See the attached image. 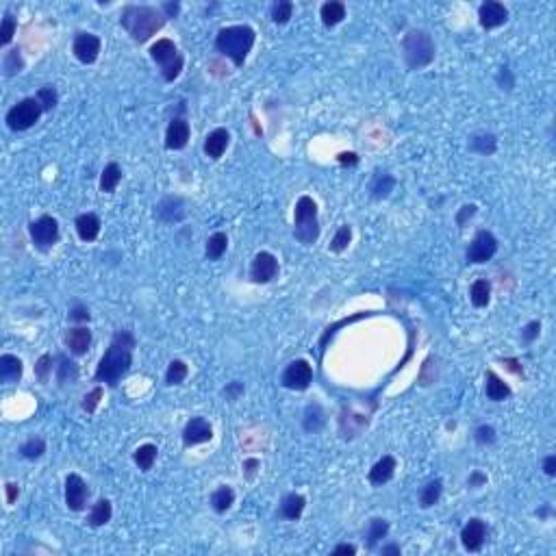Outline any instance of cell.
Listing matches in <instances>:
<instances>
[{
    "instance_id": "cell-13",
    "label": "cell",
    "mask_w": 556,
    "mask_h": 556,
    "mask_svg": "<svg viewBox=\"0 0 556 556\" xmlns=\"http://www.w3.org/2000/svg\"><path fill=\"white\" fill-rule=\"evenodd\" d=\"M100 50H103V41L98 35L94 33H87V31H81L74 35V41H72V54L74 59L83 65H92L98 61L100 57Z\"/></svg>"
},
{
    "instance_id": "cell-37",
    "label": "cell",
    "mask_w": 556,
    "mask_h": 556,
    "mask_svg": "<svg viewBox=\"0 0 556 556\" xmlns=\"http://www.w3.org/2000/svg\"><path fill=\"white\" fill-rule=\"evenodd\" d=\"M441 495H443V480L441 478L428 480L422 486V491H420V506L422 509H433L435 504H439Z\"/></svg>"
},
{
    "instance_id": "cell-14",
    "label": "cell",
    "mask_w": 556,
    "mask_h": 556,
    "mask_svg": "<svg viewBox=\"0 0 556 556\" xmlns=\"http://www.w3.org/2000/svg\"><path fill=\"white\" fill-rule=\"evenodd\" d=\"M180 439H183L185 448L202 446V443H208L213 439V426L208 424V420H204L202 415H196V417H191V420H187V424L183 426Z\"/></svg>"
},
{
    "instance_id": "cell-25",
    "label": "cell",
    "mask_w": 556,
    "mask_h": 556,
    "mask_svg": "<svg viewBox=\"0 0 556 556\" xmlns=\"http://www.w3.org/2000/svg\"><path fill=\"white\" fill-rule=\"evenodd\" d=\"M24 374V363L22 359L16 354H3L0 356V383L3 385H13L20 383Z\"/></svg>"
},
{
    "instance_id": "cell-18",
    "label": "cell",
    "mask_w": 556,
    "mask_h": 556,
    "mask_svg": "<svg viewBox=\"0 0 556 556\" xmlns=\"http://www.w3.org/2000/svg\"><path fill=\"white\" fill-rule=\"evenodd\" d=\"M509 22V9L498 0H486L478 7V24L484 31H493Z\"/></svg>"
},
{
    "instance_id": "cell-23",
    "label": "cell",
    "mask_w": 556,
    "mask_h": 556,
    "mask_svg": "<svg viewBox=\"0 0 556 556\" xmlns=\"http://www.w3.org/2000/svg\"><path fill=\"white\" fill-rule=\"evenodd\" d=\"M304 509H307V498L302 493L291 491L281 500V506H278V517L287 520V522H298L302 517Z\"/></svg>"
},
{
    "instance_id": "cell-17",
    "label": "cell",
    "mask_w": 556,
    "mask_h": 556,
    "mask_svg": "<svg viewBox=\"0 0 556 556\" xmlns=\"http://www.w3.org/2000/svg\"><path fill=\"white\" fill-rule=\"evenodd\" d=\"M155 215L163 224H180L187 217V202L180 196H163L155 206Z\"/></svg>"
},
{
    "instance_id": "cell-62",
    "label": "cell",
    "mask_w": 556,
    "mask_h": 556,
    "mask_svg": "<svg viewBox=\"0 0 556 556\" xmlns=\"http://www.w3.org/2000/svg\"><path fill=\"white\" fill-rule=\"evenodd\" d=\"M381 554L383 556H400L402 554V548L398 544H387V546L381 548Z\"/></svg>"
},
{
    "instance_id": "cell-56",
    "label": "cell",
    "mask_w": 556,
    "mask_h": 556,
    "mask_svg": "<svg viewBox=\"0 0 556 556\" xmlns=\"http://www.w3.org/2000/svg\"><path fill=\"white\" fill-rule=\"evenodd\" d=\"M486 480H489V478H486L484 471L474 469V471H471V474H469V478H467V486H469V489H480V486L486 484Z\"/></svg>"
},
{
    "instance_id": "cell-63",
    "label": "cell",
    "mask_w": 556,
    "mask_h": 556,
    "mask_svg": "<svg viewBox=\"0 0 556 556\" xmlns=\"http://www.w3.org/2000/svg\"><path fill=\"white\" fill-rule=\"evenodd\" d=\"M550 513H552V509H550V506H544L541 511H537V515H539V517H548Z\"/></svg>"
},
{
    "instance_id": "cell-39",
    "label": "cell",
    "mask_w": 556,
    "mask_h": 556,
    "mask_svg": "<svg viewBox=\"0 0 556 556\" xmlns=\"http://www.w3.org/2000/svg\"><path fill=\"white\" fill-rule=\"evenodd\" d=\"M157 456H159V448L155 443H144V446H139L133 452V461L142 471H150L152 465L157 463Z\"/></svg>"
},
{
    "instance_id": "cell-22",
    "label": "cell",
    "mask_w": 556,
    "mask_h": 556,
    "mask_svg": "<svg viewBox=\"0 0 556 556\" xmlns=\"http://www.w3.org/2000/svg\"><path fill=\"white\" fill-rule=\"evenodd\" d=\"M74 228H76V235H78V239L83 244H92V242L98 239V235L103 231V222H100V217L96 215V213L87 211V213L76 215Z\"/></svg>"
},
{
    "instance_id": "cell-5",
    "label": "cell",
    "mask_w": 556,
    "mask_h": 556,
    "mask_svg": "<svg viewBox=\"0 0 556 556\" xmlns=\"http://www.w3.org/2000/svg\"><path fill=\"white\" fill-rule=\"evenodd\" d=\"M319 208L311 196H300L294 206V237L302 246H313L319 239Z\"/></svg>"
},
{
    "instance_id": "cell-46",
    "label": "cell",
    "mask_w": 556,
    "mask_h": 556,
    "mask_svg": "<svg viewBox=\"0 0 556 556\" xmlns=\"http://www.w3.org/2000/svg\"><path fill=\"white\" fill-rule=\"evenodd\" d=\"M103 398H105V389H103L100 385H96V387L92 389V392H87L85 396H83V400H81V409L85 411L87 415H94L96 411H98Z\"/></svg>"
},
{
    "instance_id": "cell-30",
    "label": "cell",
    "mask_w": 556,
    "mask_h": 556,
    "mask_svg": "<svg viewBox=\"0 0 556 556\" xmlns=\"http://www.w3.org/2000/svg\"><path fill=\"white\" fill-rule=\"evenodd\" d=\"M392 526L385 517H372L367 528H365V548L367 550H376V546L381 544L383 539H387Z\"/></svg>"
},
{
    "instance_id": "cell-47",
    "label": "cell",
    "mask_w": 556,
    "mask_h": 556,
    "mask_svg": "<svg viewBox=\"0 0 556 556\" xmlns=\"http://www.w3.org/2000/svg\"><path fill=\"white\" fill-rule=\"evenodd\" d=\"M16 31H18V20L13 18V13L11 11H5V16H3V29H0V46L7 48L13 37H16Z\"/></svg>"
},
{
    "instance_id": "cell-8",
    "label": "cell",
    "mask_w": 556,
    "mask_h": 556,
    "mask_svg": "<svg viewBox=\"0 0 556 556\" xmlns=\"http://www.w3.org/2000/svg\"><path fill=\"white\" fill-rule=\"evenodd\" d=\"M29 237L39 253H48L61 239L59 222L52 215H39L37 220L29 222Z\"/></svg>"
},
{
    "instance_id": "cell-48",
    "label": "cell",
    "mask_w": 556,
    "mask_h": 556,
    "mask_svg": "<svg viewBox=\"0 0 556 556\" xmlns=\"http://www.w3.org/2000/svg\"><path fill=\"white\" fill-rule=\"evenodd\" d=\"M495 85H498L500 89H502V92H506V94H511L513 89H515L517 78H515V74H513V70H511L506 63L498 67V72H495Z\"/></svg>"
},
{
    "instance_id": "cell-51",
    "label": "cell",
    "mask_w": 556,
    "mask_h": 556,
    "mask_svg": "<svg viewBox=\"0 0 556 556\" xmlns=\"http://www.w3.org/2000/svg\"><path fill=\"white\" fill-rule=\"evenodd\" d=\"M476 213H478V204H474V202L463 204V206L456 211V215H454L456 226H458V228H465V226H467V222L476 217Z\"/></svg>"
},
{
    "instance_id": "cell-44",
    "label": "cell",
    "mask_w": 556,
    "mask_h": 556,
    "mask_svg": "<svg viewBox=\"0 0 556 556\" xmlns=\"http://www.w3.org/2000/svg\"><path fill=\"white\" fill-rule=\"evenodd\" d=\"M35 98L41 105V109H44V114H50V111L59 105V92L54 85H44V87L37 89Z\"/></svg>"
},
{
    "instance_id": "cell-33",
    "label": "cell",
    "mask_w": 556,
    "mask_h": 556,
    "mask_svg": "<svg viewBox=\"0 0 556 556\" xmlns=\"http://www.w3.org/2000/svg\"><path fill=\"white\" fill-rule=\"evenodd\" d=\"M208 504H211V509L217 513V515H224V513H228L235 504V491H233V486L228 484H220L217 489L211 493V498H208Z\"/></svg>"
},
{
    "instance_id": "cell-16",
    "label": "cell",
    "mask_w": 556,
    "mask_h": 556,
    "mask_svg": "<svg viewBox=\"0 0 556 556\" xmlns=\"http://www.w3.org/2000/svg\"><path fill=\"white\" fill-rule=\"evenodd\" d=\"M486 535H489V528L486 522L480 517H469L467 524L461 528V544L467 552L476 554L484 548L486 544Z\"/></svg>"
},
{
    "instance_id": "cell-41",
    "label": "cell",
    "mask_w": 556,
    "mask_h": 556,
    "mask_svg": "<svg viewBox=\"0 0 556 556\" xmlns=\"http://www.w3.org/2000/svg\"><path fill=\"white\" fill-rule=\"evenodd\" d=\"M24 70V59H22V50L20 48H9L3 57V74L7 78L20 74Z\"/></svg>"
},
{
    "instance_id": "cell-19",
    "label": "cell",
    "mask_w": 556,
    "mask_h": 556,
    "mask_svg": "<svg viewBox=\"0 0 556 556\" xmlns=\"http://www.w3.org/2000/svg\"><path fill=\"white\" fill-rule=\"evenodd\" d=\"M92 330L89 326H72L65 330L63 343L67 348V352L72 356H85L92 348Z\"/></svg>"
},
{
    "instance_id": "cell-31",
    "label": "cell",
    "mask_w": 556,
    "mask_h": 556,
    "mask_svg": "<svg viewBox=\"0 0 556 556\" xmlns=\"http://www.w3.org/2000/svg\"><path fill=\"white\" fill-rule=\"evenodd\" d=\"M319 18L326 29H335L345 20V5L339 0H328L322 7H319Z\"/></svg>"
},
{
    "instance_id": "cell-29",
    "label": "cell",
    "mask_w": 556,
    "mask_h": 556,
    "mask_svg": "<svg viewBox=\"0 0 556 556\" xmlns=\"http://www.w3.org/2000/svg\"><path fill=\"white\" fill-rule=\"evenodd\" d=\"M467 150L474 152V155H480V157H491L498 152V137L493 133H474L469 137V144H467Z\"/></svg>"
},
{
    "instance_id": "cell-20",
    "label": "cell",
    "mask_w": 556,
    "mask_h": 556,
    "mask_svg": "<svg viewBox=\"0 0 556 556\" xmlns=\"http://www.w3.org/2000/svg\"><path fill=\"white\" fill-rule=\"evenodd\" d=\"M228 146H231V131L220 127V129H213L204 137L202 152L211 161H220L222 157H224V152L228 150Z\"/></svg>"
},
{
    "instance_id": "cell-50",
    "label": "cell",
    "mask_w": 556,
    "mask_h": 556,
    "mask_svg": "<svg viewBox=\"0 0 556 556\" xmlns=\"http://www.w3.org/2000/svg\"><path fill=\"white\" fill-rule=\"evenodd\" d=\"M498 439V433L491 424H480L476 430H474V441L478 446H493Z\"/></svg>"
},
{
    "instance_id": "cell-35",
    "label": "cell",
    "mask_w": 556,
    "mask_h": 556,
    "mask_svg": "<svg viewBox=\"0 0 556 556\" xmlns=\"http://www.w3.org/2000/svg\"><path fill=\"white\" fill-rule=\"evenodd\" d=\"M226 250H228V235L224 231H217V233H213L211 237L206 239V244H204V257L208 261H220L222 257L226 255Z\"/></svg>"
},
{
    "instance_id": "cell-12",
    "label": "cell",
    "mask_w": 556,
    "mask_h": 556,
    "mask_svg": "<svg viewBox=\"0 0 556 556\" xmlns=\"http://www.w3.org/2000/svg\"><path fill=\"white\" fill-rule=\"evenodd\" d=\"M63 500L67 511L72 513H81L87 509V500H89V486L87 482L83 480L78 474H67L65 482H63Z\"/></svg>"
},
{
    "instance_id": "cell-54",
    "label": "cell",
    "mask_w": 556,
    "mask_h": 556,
    "mask_svg": "<svg viewBox=\"0 0 556 556\" xmlns=\"http://www.w3.org/2000/svg\"><path fill=\"white\" fill-rule=\"evenodd\" d=\"M242 469H244V478L246 480H255L257 474H259V469H261V461H259V458H255V456H250V458H246V461H244Z\"/></svg>"
},
{
    "instance_id": "cell-21",
    "label": "cell",
    "mask_w": 556,
    "mask_h": 556,
    "mask_svg": "<svg viewBox=\"0 0 556 556\" xmlns=\"http://www.w3.org/2000/svg\"><path fill=\"white\" fill-rule=\"evenodd\" d=\"M396 469H398V461L392 456V454H385L381 456L376 463H374L367 471V480L370 484L374 486H383L387 482H392L394 476H396Z\"/></svg>"
},
{
    "instance_id": "cell-43",
    "label": "cell",
    "mask_w": 556,
    "mask_h": 556,
    "mask_svg": "<svg viewBox=\"0 0 556 556\" xmlns=\"http://www.w3.org/2000/svg\"><path fill=\"white\" fill-rule=\"evenodd\" d=\"M291 16H294V3H291V0H276V3L270 7V18L278 26L287 24L291 20Z\"/></svg>"
},
{
    "instance_id": "cell-38",
    "label": "cell",
    "mask_w": 556,
    "mask_h": 556,
    "mask_svg": "<svg viewBox=\"0 0 556 556\" xmlns=\"http://www.w3.org/2000/svg\"><path fill=\"white\" fill-rule=\"evenodd\" d=\"M187 376H189V365L183 359H172L168 363V370H165V385L178 387L187 381Z\"/></svg>"
},
{
    "instance_id": "cell-59",
    "label": "cell",
    "mask_w": 556,
    "mask_h": 556,
    "mask_svg": "<svg viewBox=\"0 0 556 556\" xmlns=\"http://www.w3.org/2000/svg\"><path fill=\"white\" fill-rule=\"evenodd\" d=\"M502 365H506V370H511L513 374H517V376H522V378H524V365L520 363L517 359L506 356V359H502Z\"/></svg>"
},
{
    "instance_id": "cell-42",
    "label": "cell",
    "mask_w": 556,
    "mask_h": 556,
    "mask_svg": "<svg viewBox=\"0 0 556 556\" xmlns=\"http://www.w3.org/2000/svg\"><path fill=\"white\" fill-rule=\"evenodd\" d=\"M350 244H352V226L350 224H341L335 231V235H332V239L328 244V250H330V253L339 255V253H343V250H348V246H350Z\"/></svg>"
},
{
    "instance_id": "cell-53",
    "label": "cell",
    "mask_w": 556,
    "mask_h": 556,
    "mask_svg": "<svg viewBox=\"0 0 556 556\" xmlns=\"http://www.w3.org/2000/svg\"><path fill=\"white\" fill-rule=\"evenodd\" d=\"M244 392H246L244 383H239V381H231L224 389H222V396H224L228 402H237V400L244 396Z\"/></svg>"
},
{
    "instance_id": "cell-32",
    "label": "cell",
    "mask_w": 556,
    "mask_h": 556,
    "mask_svg": "<svg viewBox=\"0 0 556 556\" xmlns=\"http://www.w3.org/2000/svg\"><path fill=\"white\" fill-rule=\"evenodd\" d=\"M111 517H114V504H111L109 498H100L89 511L87 526L89 528H103L111 522Z\"/></svg>"
},
{
    "instance_id": "cell-40",
    "label": "cell",
    "mask_w": 556,
    "mask_h": 556,
    "mask_svg": "<svg viewBox=\"0 0 556 556\" xmlns=\"http://www.w3.org/2000/svg\"><path fill=\"white\" fill-rule=\"evenodd\" d=\"M18 454L24 461H39V458L46 454V441L41 437H29L18 448Z\"/></svg>"
},
{
    "instance_id": "cell-52",
    "label": "cell",
    "mask_w": 556,
    "mask_h": 556,
    "mask_svg": "<svg viewBox=\"0 0 556 556\" xmlns=\"http://www.w3.org/2000/svg\"><path fill=\"white\" fill-rule=\"evenodd\" d=\"M541 335V322L539 319H533V322H528L524 328H522V341L524 343H535Z\"/></svg>"
},
{
    "instance_id": "cell-49",
    "label": "cell",
    "mask_w": 556,
    "mask_h": 556,
    "mask_svg": "<svg viewBox=\"0 0 556 556\" xmlns=\"http://www.w3.org/2000/svg\"><path fill=\"white\" fill-rule=\"evenodd\" d=\"M67 319H70V322H72V324L85 326V324H89L92 313H89V309L85 307V304L74 302L72 307H70V311H67Z\"/></svg>"
},
{
    "instance_id": "cell-9",
    "label": "cell",
    "mask_w": 556,
    "mask_h": 556,
    "mask_svg": "<svg viewBox=\"0 0 556 556\" xmlns=\"http://www.w3.org/2000/svg\"><path fill=\"white\" fill-rule=\"evenodd\" d=\"M313 383V365L307 359H296L283 370L281 385L289 392H307Z\"/></svg>"
},
{
    "instance_id": "cell-26",
    "label": "cell",
    "mask_w": 556,
    "mask_h": 556,
    "mask_svg": "<svg viewBox=\"0 0 556 556\" xmlns=\"http://www.w3.org/2000/svg\"><path fill=\"white\" fill-rule=\"evenodd\" d=\"M396 185H398V180L394 174L378 170L370 183V198L372 200H387L389 196H392V191L396 189Z\"/></svg>"
},
{
    "instance_id": "cell-58",
    "label": "cell",
    "mask_w": 556,
    "mask_h": 556,
    "mask_svg": "<svg viewBox=\"0 0 556 556\" xmlns=\"http://www.w3.org/2000/svg\"><path fill=\"white\" fill-rule=\"evenodd\" d=\"M159 7H161V11L165 13V18H168V20L178 18V13H180V3H174V0H168V3H161Z\"/></svg>"
},
{
    "instance_id": "cell-15",
    "label": "cell",
    "mask_w": 556,
    "mask_h": 556,
    "mask_svg": "<svg viewBox=\"0 0 556 556\" xmlns=\"http://www.w3.org/2000/svg\"><path fill=\"white\" fill-rule=\"evenodd\" d=\"M191 139V127L189 120L185 118V111H180L178 116H174L165 129V148L168 150H183Z\"/></svg>"
},
{
    "instance_id": "cell-24",
    "label": "cell",
    "mask_w": 556,
    "mask_h": 556,
    "mask_svg": "<svg viewBox=\"0 0 556 556\" xmlns=\"http://www.w3.org/2000/svg\"><path fill=\"white\" fill-rule=\"evenodd\" d=\"M484 396L489 398L491 402H504L513 396V389L509 387V383H504V378H500L493 370H486L484 374Z\"/></svg>"
},
{
    "instance_id": "cell-3",
    "label": "cell",
    "mask_w": 556,
    "mask_h": 556,
    "mask_svg": "<svg viewBox=\"0 0 556 556\" xmlns=\"http://www.w3.org/2000/svg\"><path fill=\"white\" fill-rule=\"evenodd\" d=\"M255 44H257V31L250 24L222 26L215 35V50L222 57H226L235 67H244Z\"/></svg>"
},
{
    "instance_id": "cell-27",
    "label": "cell",
    "mask_w": 556,
    "mask_h": 556,
    "mask_svg": "<svg viewBox=\"0 0 556 556\" xmlns=\"http://www.w3.org/2000/svg\"><path fill=\"white\" fill-rule=\"evenodd\" d=\"M326 426V411L319 402H309L302 413V428L311 435H317Z\"/></svg>"
},
{
    "instance_id": "cell-45",
    "label": "cell",
    "mask_w": 556,
    "mask_h": 556,
    "mask_svg": "<svg viewBox=\"0 0 556 556\" xmlns=\"http://www.w3.org/2000/svg\"><path fill=\"white\" fill-rule=\"evenodd\" d=\"M54 363H57V356H52L50 352H44L35 361V376H37L39 383H48L50 381Z\"/></svg>"
},
{
    "instance_id": "cell-28",
    "label": "cell",
    "mask_w": 556,
    "mask_h": 556,
    "mask_svg": "<svg viewBox=\"0 0 556 556\" xmlns=\"http://www.w3.org/2000/svg\"><path fill=\"white\" fill-rule=\"evenodd\" d=\"M78 365L74 359H70L67 354H57V365H54V376H57V383L61 387L65 385H76L78 381Z\"/></svg>"
},
{
    "instance_id": "cell-2",
    "label": "cell",
    "mask_w": 556,
    "mask_h": 556,
    "mask_svg": "<svg viewBox=\"0 0 556 556\" xmlns=\"http://www.w3.org/2000/svg\"><path fill=\"white\" fill-rule=\"evenodd\" d=\"M168 24V18L161 11V7L152 5H124L120 13V26L131 35L133 41L144 44V41L155 37L163 26Z\"/></svg>"
},
{
    "instance_id": "cell-10",
    "label": "cell",
    "mask_w": 556,
    "mask_h": 556,
    "mask_svg": "<svg viewBox=\"0 0 556 556\" xmlns=\"http://www.w3.org/2000/svg\"><path fill=\"white\" fill-rule=\"evenodd\" d=\"M498 253V239L491 231H478L474 235V239L469 242L465 250V259L471 266H482V263L491 261Z\"/></svg>"
},
{
    "instance_id": "cell-7",
    "label": "cell",
    "mask_w": 556,
    "mask_h": 556,
    "mask_svg": "<svg viewBox=\"0 0 556 556\" xmlns=\"http://www.w3.org/2000/svg\"><path fill=\"white\" fill-rule=\"evenodd\" d=\"M41 114H44V109H41L37 98H35V96H29V98L18 100L7 111L5 124H7V129L13 131V133H24V131H29V129L35 127V124L39 122V118H41Z\"/></svg>"
},
{
    "instance_id": "cell-34",
    "label": "cell",
    "mask_w": 556,
    "mask_h": 556,
    "mask_svg": "<svg viewBox=\"0 0 556 556\" xmlns=\"http://www.w3.org/2000/svg\"><path fill=\"white\" fill-rule=\"evenodd\" d=\"M469 302L474 304L476 309L489 307L491 302V283L486 278H476L469 287Z\"/></svg>"
},
{
    "instance_id": "cell-36",
    "label": "cell",
    "mask_w": 556,
    "mask_h": 556,
    "mask_svg": "<svg viewBox=\"0 0 556 556\" xmlns=\"http://www.w3.org/2000/svg\"><path fill=\"white\" fill-rule=\"evenodd\" d=\"M120 183H122V168L116 161L107 163L105 170L100 172V183H98L100 193H114Z\"/></svg>"
},
{
    "instance_id": "cell-60",
    "label": "cell",
    "mask_w": 556,
    "mask_h": 556,
    "mask_svg": "<svg viewBox=\"0 0 556 556\" xmlns=\"http://www.w3.org/2000/svg\"><path fill=\"white\" fill-rule=\"evenodd\" d=\"M330 554L332 556H354L356 554V546H352V544H339V546L332 548Z\"/></svg>"
},
{
    "instance_id": "cell-61",
    "label": "cell",
    "mask_w": 556,
    "mask_h": 556,
    "mask_svg": "<svg viewBox=\"0 0 556 556\" xmlns=\"http://www.w3.org/2000/svg\"><path fill=\"white\" fill-rule=\"evenodd\" d=\"M544 474H546L548 478H554V476H556V456H554V454H548V456L544 458Z\"/></svg>"
},
{
    "instance_id": "cell-4",
    "label": "cell",
    "mask_w": 556,
    "mask_h": 556,
    "mask_svg": "<svg viewBox=\"0 0 556 556\" xmlns=\"http://www.w3.org/2000/svg\"><path fill=\"white\" fill-rule=\"evenodd\" d=\"M435 39L426 29H411L402 37V59H405L411 72L428 67L435 61Z\"/></svg>"
},
{
    "instance_id": "cell-11",
    "label": "cell",
    "mask_w": 556,
    "mask_h": 556,
    "mask_svg": "<svg viewBox=\"0 0 556 556\" xmlns=\"http://www.w3.org/2000/svg\"><path fill=\"white\" fill-rule=\"evenodd\" d=\"M278 272H281L278 259L272 253H268V250H261V253H257L253 257V261H250L248 276H250V281L257 283V285H268L274 281V278H278Z\"/></svg>"
},
{
    "instance_id": "cell-6",
    "label": "cell",
    "mask_w": 556,
    "mask_h": 556,
    "mask_svg": "<svg viewBox=\"0 0 556 556\" xmlns=\"http://www.w3.org/2000/svg\"><path fill=\"white\" fill-rule=\"evenodd\" d=\"M148 52H150V59L157 63L165 83H174L180 76V72H183L185 57L178 52V46L172 39H168V37L157 39L155 44L150 46Z\"/></svg>"
},
{
    "instance_id": "cell-55",
    "label": "cell",
    "mask_w": 556,
    "mask_h": 556,
    "mask_svg": "<svg viewBox=\"0 0 556 556\" xmlns=\"http://www.w3.org/2000/svg\"><path fill=\"white\" fill-rule=\"evenodd\" d=\"M339 165H343V168H354V165L361 163V157L356 155V152H339V155L335 157Z\"/></svg>"
},
{
    "instance_id": "cell-1",
    "label": "cell",
    "mask_w": 556,
    "mask_h": 556,
    "mask_svg": "<svg viewBox=\"0 0 556 556\" xmlns=\"http://www.w3.org/2000/svg\"><path fill=\"white\" fill-rule=\"evenodd\" d=\"M137 348V339L129 328H120L114 332L111 343L100 356L94 372L96 383H105L109 387H118L120 381L127 376L133 365V352Z\"/></svg>"
},
{
    "instance_id": "cell-57",
    "label": "cell",
    "mask_w": 556,
    "mask_h": 556,
    "mask_svg": "<svg viewBox=\"0 0 556 556\" xmlns=\"http://www.w3.org/2000/svg\"><path fill=\"white\" fill-rule=\"evenodd\" d=\"M20 498V484L18 482H7L5 484V500L7 504H16Z\"/></svg>"
}]
</instances>
